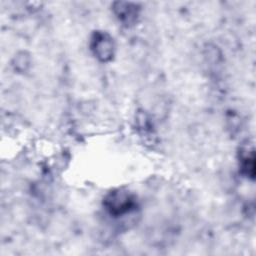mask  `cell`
I'll list each match as a JSON object with an SVG mask.
<instances>
[{"label":"cell","mask_w":256,"mask_h":256,"mask_svg":"<svg viewBox=\"0 0 256 256\" xmlns=\"http://www.w3.org/2000/svg\"><path fill=\"white\" fill-rule=\"evenodd\" d=\"M104 206L111 215L122 216L134 208L135 200L128 191L118 189L113 190L105 197Z\"/></svg>","instance_id":"6da1fadb"},{"label":"cell","mask_w":256,"mask_h":256,"mask_svg":"<svg viewBox=\"0 0 256 256\" xmlns=\"http://www.w3.org/2000/svg\"><path fill=\"white\" fill-rule=\"evenodd\" d=\"M90 47L94 56L102 62L111 60L114 55L113 39L106 32L96 31L91 37Z\"/></svg>","instance_id":"7a4b0ae2"},{"label":"cell","mask_w":256,"mask_h":256,"mask_svg":"<svg viewBox=\"0 0 256 256\" xmlns=\"http://www.w3.org/2000/svg\"><path fill=\"white\" fill-rule=\"evenodd\" d=\"M117 6L114 7V12L116 17L123 22L124 24H132L137 16H138V9L134 4L126 3V2H119L116 4Z\"/></svg>","instance_id":"3957f363"},{"label":"cell","mask_w":256,"mask_h":256,"mask_svg":"<svg viewBox=\"0 0 256 256\" xmlns=\"http://www.w3.org/2000/svg\"><path fill=\"white\" fill-rule=\"evenodd\" d=\"M240 169L241 172L247 176L254 178L255 175V156L254 150L244 148L240 152Z\"/></svg>","instance_id":"277c9868"}]
</instances>
